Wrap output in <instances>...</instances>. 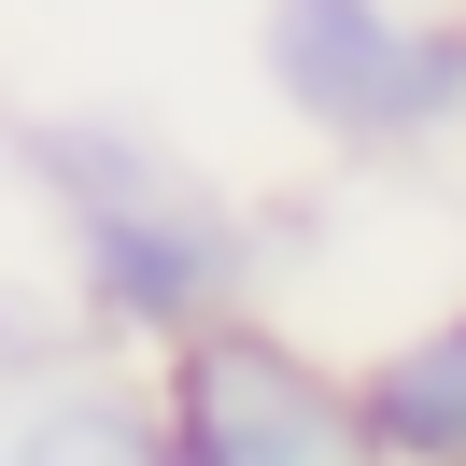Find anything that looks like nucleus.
<instances>
[{
  "mask_svg": "<svg viewBox=\"0 0 466 466\" xmlns=\"http://www.w3.org/2000/svg\"><path fill=\"white\" fill-rule=\"evenodd\" d=\"M15 466H170V438H156V410H127V396H57L29 438H15Z\"/></svg>",
  "mask_w": 466,
  "mask_h": 466,
  "instance_id": "obj_5",
  "label": "nucleus"
},
{
  "mask_svg": "<svg viewBox=\"0 0 466 466\" xmlns=\"http://www.w3.org/2000/svg\"><path fill=\"white\" fill-rule=\"evenodd\" d=\"M368 438H381V466H466V311H438V325H410L396 353H381L368 381Z\"/></svg>",
  "mask_w": 466,
  "mask_h": 466,
  "instance_id": "obj_4",
  "label": "nucleus"
},
{
  "mask_svg": "<svg viewBox=\"0 0 466 466\" xmlns=\"http://www.w3.org/2000/svg\"><path fill=\"white\" fill-rule=\"evenodd\" d=\"M156 438L170 466H381L368 396L339 368H311L297 339L212 311L170 339V381H156Z\"/></svg>",
  "mask_w": 466,
  "mask_h": 466,
  "instance_id": "obj_2",
  "label": "nucleus"
},
{
  "mask_svg": "<svg viewBox=\"0 0 466 466\" xmlns=\"http://www.w3.org/2000/svg\"><path fill=\"white\" fill-rule=\"evenodd\" d=\"M268 86L325 142H438L466 127V29L396 0H268Z\"/></svg>",
  "mask_w": 466,
  "mask_h": 466,
  "instance_id": "obj_3",
  "label": "nucleus"
},
{
  "mask_svg": "<svg viewBox=\"0 0 466 466\" xmlns=\"http://www.w3.org/2000/svg\"><path fill=\"white\" fill-rule=\"evenodd\" d=\"M29 170L71 198V255H86V297L142 339H184V325L227 311L240 283V227L127 127H29Z\"/></svg>",
  "mask_w": 466,
  "mask_h": 466,
  "instance_id": "obj_1",
  "label": "nucleus"
}]
</instances>
